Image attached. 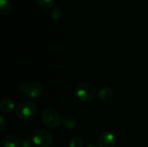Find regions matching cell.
Masks as SVG:
<instances>
[{
	"label": "cell",
	"instance_id": "cell-1",
	"mask_svg": "<svg viewBox=\"0 0 148 147\" xmlns=\"http://www.w3.org/2000/svg\"><path fill=\"white\" fill-rule=\"evenodd\" d=\"M75 94L77 98L82 101L89 102L95 98L97 91L93 84L89 82H82L76 86Z\"/></svg>",
	"mask_w": 148,
	"mask_h": 147
},
{
	"label": "cell",
	"instance_id": "cell-2",
	"mask_svg": "<svg viewBox=\"0 0 148 147\" xmlns=\"http://www.w3.org/2000/svg\"><path fill=\"white\" fill-rule=\"evenodd\" d=\"M37 108L36 105L31 101H23L16 107L17 117L24 121L32 120L36 114Z\"/></svg>",
	"mask_w": 148,
	"mask_h": 147
},
{
	"label": "cell",
	"instance_id": "cell-3",
	"mask_svg": "<svg viewBox=\"0 0 148 147\" xmlns=\"http://www.w3.org/2000/svg\"><path fill=\"white\" fill-rule=\"evenodd\" d=\"M42 123L50 129L57 128L62 122L59 113L56 110L51 109V108L46 109L42 112Z\"/></svg>",
	"mask_w": 148,
	"mask_h": 147
},
{
	"label": "cell",
	"instance_id": "cell-4",
	"mask_svg": "<svg viewBox=\"0 0 148 147\" xmlns=\"http://www.w3.org/2000/svg\"><path fill=\"white\" fill-rule=\"evenodd\" d=\"M20 90L23 93V94L29 98L35 99L40 96L42 92V87L38 82H22L19 84Z\"/></svg>",
	"mask_w": 148,
	"mask_h": 147
},
{
	"label": "cell",
	"instance_id": "cell-5",
	"mask_svg": "<svg viewBox=\"0 0 148 147\" xmlns=\"http://www.w3.org/2000/svg\"><path fill=\"white\" fill-rule=\"evenodd\" d=\"M32 140L37 147H50L53 142V138L48 131L37 129L33 133Z\"/></svg>",
	"mask_w": 148,
	"mask_h": 147
},
{
	"label": "cell",
	"instance_id": "cell-6",
	"mask_svg": "<svg viewBox=\"0 0 148 147\" xmlns=\"http://www.w3.org/2000/svg\"><path fill=\"white\" fill-rule=\"evenodd\" d=\"M117 144L115 136L110 132L102 133L99 139L97 145L98 147H115Z\"/></svg>",
	"mask_w": 148,
	"mask_h": 147
},
{
	"label": "cell",
	"instance_id": "cell-7",
	"mask_svg": "<svg viewBox=\"0 0 148 147\" xmlns=\"http://www.w3.org/2000/svg\"><path fill=\"white\" fill-rule=\"evenodd\" d=\"M2 147H19L21 145V141L19 139L12 134H7L3 137L1 140Z\"/></svg>",
	"mask_w": 148,
	"mask_h": 147
},
{
	"label": "cell",
	"instance_id": "cell-8",
	"mask_svg": "<svg viewBox=\"0 0 148 147\" xmlns=\"http://www.w3.org/2000/svg\"><path fill=\"white\" fill-rule=\"evenodd\" d=\"M98 98L102 101H109L114 97V90L109 87L101 88L97 93Z\"/></svg>",
	"mask_w": 148,
	"mask_h": 147
},
{
	"label": "cell",
	"instance_id": "cell-9",
	"mask_svg": "<svg viewBox=\"0 0 148 147\" xmlns=\"http://www.w3.org/2000/svg\"><path fill=\"white\" fill-rule=\"evenodd\" d=\"M0 108L3 112L10 113L15 109V102L10 98H3L0 102Z\"/></svg>",
	"mask_w": 148,
	"mask_h": 147
},
{
	"label": "cell",
	"instance_id": "cell-10",
	"mask_svg": "<svg viewBox=\"0 0 148 147\" xmlns=\"http://www.w3.org/2000/svg\"><path fill=\"white\" fill-rule=\"evenodd\" d=\"M77 124L76 118L72 115H67L62 119V125L67 129H73Z\"/></svg>",
	"mask_w": 148,
	"mask_h": 147
},
{
	"label": "cell",
	"instance_id": "cell-11",
	"mask_svg": "<svg viewBox=\"0 0 148 147\" xmlns=\"http://www.w3.org/2000/svg\"><path fill=\"white\" fill-rule=\"evenodd\" d=\"M12 10V3L10 0H0V14L7 15Z\"/></svg>",
	"mask_w": 148,
	"mask_h": 147
},
{
	"label": "cell",
	"instance_id": "cell-12",
	"mask_svg": "<svg viewBox=\"0 0 148 147\" xmlns=\"http://www.w3.org/2000/svg\"><path fill=\"white\" fill-rule=\"evenodd\" d=\"M36 3L38 4L39 7H41L43 10H49L51 9L54 4L56 0H36Z\"/></svg>",
	"mask_w": 148,
	"mask_h": 147
},
{
	"label": "cell",
	"instance_id": "cell-13",
	"mask_svg": "<svg viewBox=\"0 0 148 147\" xmlns=\"http://www.w3.org/2000/svg\"><path fill=\"white\" fill-rule=\"evenodd\" d=\"M83 146V139L82 137L76 136L70 139L69 143V147H82Z\"/></svg>",
	"mask_w": 148,
	"mask_h": 147
},
{
	"label": "cell",
	"instance_id": "cell-14",
	"mask_svg": "<svg viewBox=\"0 0 148 147\" xmlns=\"http://www.w3.org/2000/svg\"><path fill=\"white\" fill-rule=\"evenodd\" d=\"M62 16H63V12L60 7H56L51 11V17L54 20H59L62 17Z\"/></svg>",
	"mask_w": 148,
	"mask_h": 147
},
{
	"label": "cell",
	"instance_id": "cell-15",
	"mask_svg": "<svg viewBox=\"0 0 148 147\" xmlns=\"http://www.w3.org/2000/svg\"><path fill=\"white\" fill-rule=\"evenodd\" d=\"M33 144H34V142H33V140H31V139L29 137H24L21 140V145L23 146V147H31Z\"/></svg>",
	"mask_w": 148,
	"mask_h": 147
},
{
	"label": "cell",
	"instance_id": "cell-16",
	"mask_svg": "<svg viewBox=\"0 0 148 147\" xmlns=\"http://www.w3.org/2000/svg\"><path fill=\"white\" fill-rule=\"evenodd\" d=\"M6 126H7V123L5 122L4 118H3V116H1V117H0V130H1V131H3V130L5 129Z\"/></svg>",
	"mask_w": 148,
	"mask_h": 147
},
{
	"label": "cell",
	"instance_id": "cell-17",
	"mask_svg": "<svg viewBox=\"0 0 148 147\" xmlns=\"http://www.w3.org/2000/svg\"><path fill=\"white\" fill-rule=\"evenodd\" d=\"M87 147H98V145H95V144H90V145H88Z\"/></svg>",
	"mask_w": 148,
	"mask_h": 147
}]
</instances>
